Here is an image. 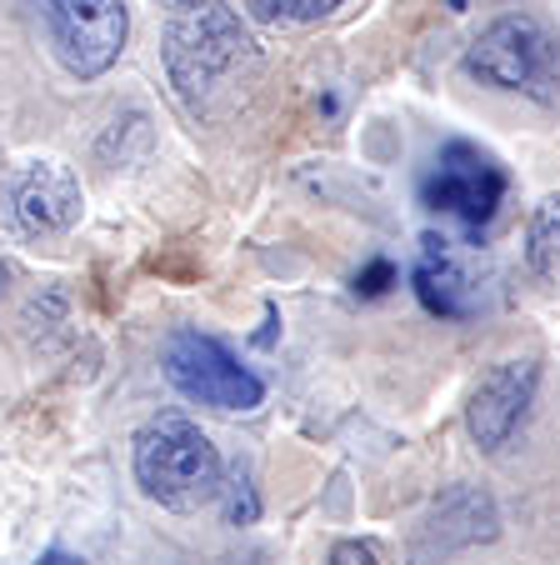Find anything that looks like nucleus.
Here are the masks:
<instances>
[{
    "instance_id": "obj_1",
    "label": "nucleus",
    "mask_w": 560,
    "mask_h": 565,
    "mask_svg": "<svg viewBox=\"0 0 560 565\" xmlns=\"http://www.w3.org/2000/svg\"><path fill=\"white\" fill-rule=\"evenodd\" d=\"M160 55H166V75L180 106L205 120L221 116V106L235 96V81L255 65V35L225 0H205L191 11H176Z\"/></svg>"
},
{
    "instance_id": "obj_2",
    "label": "nucleus",
    "mask_w": 560,
    "mask_h": 565,
    "mask_svg": "<svg viewBox=\"0 0 560 565\" xmlns=\"http://www.w3.org/2000/svg\"><path fill=\"white\" fill-rule=\"evenodd\" d=\"M221 450L186 411H160L136 430V486L160 511L191 515L221 501Z\"/></svg>"
},
{
    "instance_id": "obj_3",
    "label": "nucleus",
    "mask_w": 560,
    "mask_h": 565,
    "mask_svg": "<svg viewBox=\"0 0 560 565\" xmlns=\"http://www.w3.org/2000/svg\"><path fill=\"white\" fill-rule=\"evenodd\" d=\"M465 75L530 100L560 96V41L530 15H500L465 45Z\"/></svg>"
},
{
    "instance_id": "obj_4",
    "label": "nucleus",
    "mask_w": 560,
    "mask_h": 565,
    "mask_svg": "<svg viewBox=\"0 0 560 565\" xmlns=\"http://www.w3.org/2000/svg\"><path fill=\"white\" fill-rule=\"evenodd\" d=\"M506 191H510V181H506V171H500V160L490 156V150L471 146V140H445L421 181L425 211L451 215V221H461L471 235H480L496 221Z\"/></svg>"
},
{
    "instance_id": "obj_5",
    "label": "nucleus",
    "mask_w": 560,
    "mask_h": 565,
    "mask_svg": "<svg viewBox=\"0 0 560 565\" xmlns=\"http://www.w3.org/2000/svg\"><path fill=\"white\" fill-rule=\"evenodd\" d=\"M166 381L186 401H196L205 411H225V416L255 411L265 401L261 375L245 371L231 345H221L215 335L201 331H176L166 341Z\"/></svg>"
},
{
    "instance_id": "obj_6",
    "label": "nucleus",
    "mask_w": 560,
    "mask_h": 565,
    "mask_svg": "<svg viewBox=\"0 0 560 565\" xmlns=\"http://www.w3.org/2000/svg\"><path fill=\"white\" fill-rule=\"evenodd\" d=\"M51 45L75 81H96L120 61L130 41L126 0H35Z\"/></svg>"
},
{
    "instance_id": "obj_7",
    "label": "nucleus",
    "mask_w": 560,
    "mask_h": 565,
    "mask_svg": "<svg viewBox=\"0 0 560 565\" xmlns=\"http://www.w3.org/2000/svg\"><path fill=\"white\" fill-rule=\"evenodd\" d=\"M536 385H540L536 361H500L476 381V391L465 401V430L486 456L510 446V436L520 430L530 401H536Z\"/></svg>"
},
{
    "instance_id": "obj_8",
    "label": "nucleus",
    "mask_w": 560,
    "mask_h": 565,
    "mask_svg": "<svg viewBox=\"0 0 560 565\" xmlns=\"http://www.w3.org/2000/svg\"><path fill=\"white\" fill-rule=\"evenodd\" d=\"M11 221L25 235H65L81 221V181L61 160H31L11 175Z\"/></svg>"
},
{
    "instance_id": "obj_9",
    "label": "nucleus",
    "mask_w": 560,
    "mask_h": 565,
    "mask_svg": "<svg viewBox=\"0 0 560 565\" xmlns=\"http://www.w3.org/2000/svg\"><path fill=\"white\" fill-rule=\"evenodd\" d=\"M411 280H415V296H421V306L431 310V316L465 320L476 310V286H471V276H465V266L455 260L445 235H421Z\"/></svg>"
},
{
    "instance_id": "obj_10",
    "label": "nucleus",
    "mask_w": 560,
    "mask_h": 565,
    "mask_svg": "<svg viewBox=\"0 0 560 565\" xmlns=\"http://www.w3.org/2000/svg\"><path fill=\"white\" fill-rule=\"evenodd\" d=\"M496 505L486 491H471V486H455L441 495L431 515V535H441V551L455 545H476V541H496Z\"/></svg>"
},
{
    "instance_id": "obj_11",
    "label": "nucleus",
    "mask_w": 560,
    "mask_h": 565,
    "mask_svg": "<svg viewBox=\"0 0 560 565\" xmlns=\"http://www.w3.org/2000/svg\"><path fill=\"white\" fill-rule=\"evenodd\" d=\"M526 266L536 280L560 290V191H550L546 201L530 211L526 225Z\"/></svg>"
},
{
    "instance_id": "obj_12",
    "label": "nucleus",
    "mask_w": 560,
    "mask_h": 565,
    "mask_svg": "<svg viewBox=\"0 0 560 565\" xmlns=\"http://www.w3.org/2000/svg\"><path fill=\"white\" fill-rule=\"evenodd\" d=\"M346 0H245V11L265 25H310L336 15Z\"/></svg>"
},
{
    "instance_id": "obj_13",
    "label": "nucleus",
    "mask_w": 560,
    "mask_h": 565,
    "mask_svg": "<svg viewBox=\"0 0 560 565\" xmlns=\"http://www.w3.org/2000/svg\"><path fill=\"white\" fill-rule=\"evenodd\" d=\"M221 501H225V521L231 525H251L255 515H261V501H255L245 470H235L231 480H221Z\"/></svg>"
},
{
    "instance_id": "obj_14",
    "label": "nucleus",
    "mask_w": 560,
    "mask_h": 565,
    "mask_svg": "<svg viewBox=\"0 0 560 565\" xmlns=\"http://www.w3.org/2000/svg\"><path fill=\"white\" fill-rule=\"evenodd\" d=\"M391 286H395V266H391V260H370V266L356 276V296H366V300L385 296Z\"/></svg>"
},
{
    "instance_id": "obj_15",
    "label": "nucleus",
    "mask_w": 560,
    "mask_h": 565,
    "mask_svg": "<svg viewBox=\"0 0 560 565\" xmlns=\"http://www.w3.org/2000/svg\"><path fill=\"white\" fill-rule=\"evenodd\" d=\"M330 565H381V555L366 541H336L330 545Z\"/></svg>"
},
{
    "instance_id": "obj_16",
    "label": "nucleus",
    "mask_w": 560,
    "mask_h": 565,
    "mask_svg": "<svg viewBox=\"0 0 560 565\" xmlns=\"http://www.w3.org/2000/svg\"><path fill=\"white\" fill-rule=\"evenodd\" d=\"M166 6H176V11H191V6H205V0H166Z\"/></svg>"
},
{
    "instance_id": "obj_17",
    "label": "nucleus",
    "mask_w": 560,
    "mask_h": 565,
    "mask_svg": "<svg viewBox=\"0 0 560 565\" xmlns=\"http://www.w3.org/2000/svg\"><path fill=\"white\" fill-rule=\"evenodd\" d=\"M0 290H6V266H0Z\"/></svg>"
}]
</instances>
